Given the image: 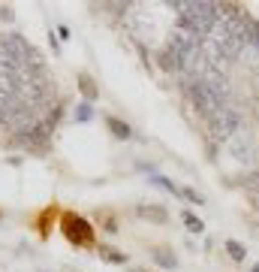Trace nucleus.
<instances>
[{
	"label": "nucleus",
	"mask_w": 259,
	"mask_h": 272,
	"mask_svg": "<svg viewBox=\"0 0 259 272\" xmlns=\"http://www.w3.org/2000/svg\"><path fill=\"white\" fill-rule=\"evenodd\" d=\"M175 6L178 12V24H184L187 30H193L199 39H205L214 24L220 21V3H208V0H178V3H169Z\"/></svg>",
	"instance_id": "nucleus-1"
},
{
	"label": "nucleus",
	"mask_w": 259,
	"mask_h": 272,
	"mask_svg": "<svg viewBox=\"0 0 259 272\" xmlns=\"http://www.w3.org/2000/svg\"><path fill=\"white\" fill-rule=\"evenodd\" d=\"M187 91H190V97H193V106L205 115V118H211L214 112H220L223 106H229V100L223 97V94H217L208 82H202V79H193V82H187Z\"/></svg>",
	"instance_id": "nucleus-2"
},
{
	"label": "nucleus",
	"mask_w": 259,
	"mask_h": 272,
	"mask_svg": "<svg viewBox=\"0 0 259 272\" xmlns=\"http://www.w3.org/2000/svg\"><path fill=\"white\" fill-rule=\"evenodd\" d=\"M208 124H211V133H214L220 142L235 139V136L241 133V127H244L241 112H238V109H232V106H223L220 112H214V115L208 118Z\"/></svg>",
	"instance_id": "nucleus-3"
},
{
	"label": "nucleus",
	"mask_w": 259,
	"mask_h": 272,
	"mask_svg": "<svg viewBox=\"0 0 259 272\" xmlns=\"http://www.w3.org/2000/svg\"><path fill=\"white\" fill-rule=\"evenodd\" d=\"M232 142V154H235V160H244V164H253V142H250V136L241 130L235 139H229Z\"/></svg>",
	"instance_id": "nucleus-4"
},
{
	"label": "nucleus",
	"mask_w": 259,
	"mask_h": 272,
	"mask_svg": "<svg viewBox=\"0 0 259 272\" xmlns=\"http://www.w3.org/2000/svg\"><path fill=\"white\" fill-rule=\"evenodd\" d=\"M66 233H69V239H75V242H88V239H91V230H88V224H84L81 218H66Z\"/></svg>",
	"instance_id": "nucleus-5"
},
{
	"label": "nucleus",
	"mask_w": 259,
	"mask_h": 272,
	"mask_svg": "<svg viewBox=\"0 0 259 272\" xmlns=\"http://www.w3.org/2000/svg\"><path fill=\"white\" fill-rule=\"evenodd\" d=\"M139 212V218H148V221H154V224H166V209H160V206H139L136 209Z\"/></svg>",
	"instance_id": "nucleus-6"
},
{
	"label": "nucleus",
	"mask_w": 259,
	"mask_h": 272,
	"mask_svg": "<svg viewBox=\"0 0 259 272\" xmlns=\"http://www.w3.org/2000/svg\"><path fill=\"white\" fill-rule=\"evenodd\" d=\"M109 127H112V133H115L118 139H130V133H133V130H130L124 121H118V118H109Z\"/></svg>",
	"instance_id": "nucleus-7"
},
{
	"label": "nucleus",
	"mask_w": 259,
	"mask_h": 272,
	"mask_svg": "<svg viewBox=\"0 0 259 272\" xmlns=\"http://www.w3.org/2000/svg\"><path fill=\"white\" fill-rule=\"evenodd\" d=\"M154 260L160 263V266H166V269H172L178 260H175V254H169V251H163V248H154Z\"/></svg>",
	"instance_id": "nucleus-8"
},
{
	"label": "nucleus",
	"mask_w": 259,
	"mask_h": 272,
	"mask_svg": "<svg viewBox=\"0 0 259 272\" xmlns=\"http://www.w3.org/2000/svg\"><path fill=\"white\" fill-rule=\"evenodd\" d=\"M78 88H81V94H84L88 100H94V97H97V88H94V82H91L88 76H78Z\"/></svg>",
	"instance_id": "nucleus-9"
},
{
	"label": "nucleus",
	"mask_w": 259,
	"mask_h": 272,
	"mask_svg": "<svg viewBox=\"0 0 259 272\" xmlns=\"http://www.w3.org/2000/svg\"><path fill=\"white\" fill-rule=\"evenodd\" d=\"M226 251H229V257H235V260H244V257H247V251H244L235 239H229V242H226Z\"/></svg>",
	"instance_id": "nucleus-10"
},
{
	"label": "nucleus",
	"mask_w": 259,
	"mask_h": 272,
	"mask_svg": "<svg viewBox=\"0 0 259 272\" xmlns=\"http://www.w3.org/2000/svg\"><path fill=\"white\" fill-rule=\"evenodd\" d=\"M184 224H187V230H193V233H202V221L196 218V215H190V212H184Z\"/></svg>",
	"instance_id": "nucleus-11"
},
{
	"label": "nucleus",
	"mask_w": 259,
	"mask_h": 272,
	"mask_svg": "<svg viewBox=\"0 0 259 272\" xmlns=\"http://www.w3.org/2000/svg\"><path fill=\"white\" fill-rule=\"evenodd\" d=\"M178 194H181V197H187L190 203H205V200H202V194H196L193 188H178Z\"/></svg>",
	"instance_id": "nucleus-12"
},
{
	"label": "nucleus",
	"mask_w": 259,
	"mask_h": 272,
	"mask_svg": "<svg viewBox=\"0 0 259 272\" xmlns=\"http://www.w3.org/2000/svg\"><path fill=\"white\" fill-rule=\"evenodd\" d=\"M100 254H103L106 260H112V263H124V260H127L124 254H118V251H112V248H100Z\"/></svg>",
	"instance_id": "nucleus-13"
},
{
	"label": "nucleus",
	"mask_w": 259,
	"mask_h": 272,
	"mask_svg": "<svg viewBox=\"0 0 259 272\" xmlns=\"http://www.w3.org/2000/svg\"><path fill=\"white\" fill-rule=\"evenodd\" d=\"M75 118H78V121H88V118H91V106H88V103H84V106H78Z\"/></svg>",
	"instance_id": "nucleus-14"
},
{
	"label": "nucleus",
	"mask_w": 259,
	"mask_h": 272,
	"mask_svg": "<svg viewBox=\"0 0 259 272\" xmlns=\"http://www.w3.org/2000/svg\"><path fill=\"white\" fill-rule=\"evenodd\" d=\"M253 272H259V266H253Z\"/></svg>",
	"instance_id": "nucleus-15"
}]
</instances>
